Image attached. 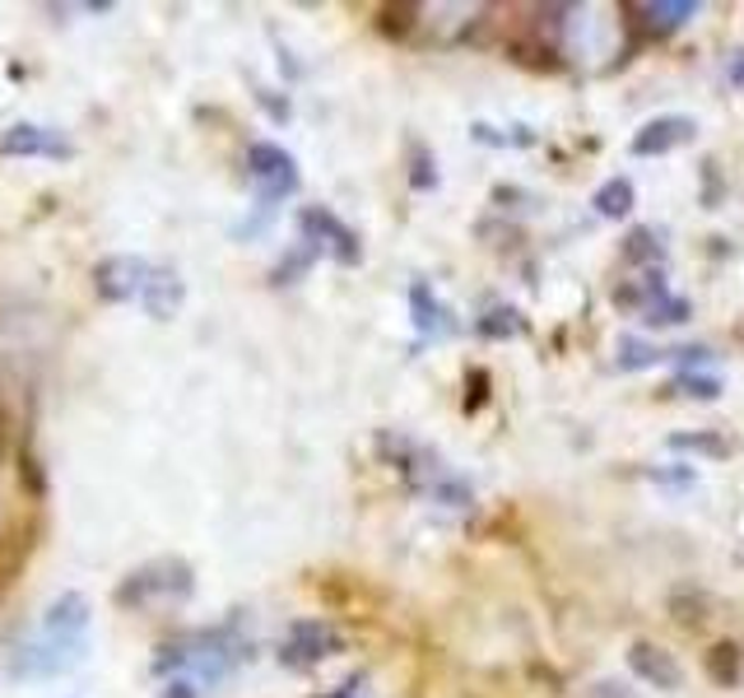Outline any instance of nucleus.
Returning a JSON list of instances; mask_svg holds the SVG:
<instances>
[{
  "mask_svg": "<svg viewBox=\"0 0 744 698\" xmlns=\"http://www.w3.org/2000/svg\"><path fill=\"white\" fill-rule=\"evenodd\" d=\"M0 154H10V159H75V145L52 126L14 122L0 135Z\"/></svg>",
  "mask_w": 744,
  "mask_h": 698,
  "instance_id": "7",
  "label": "nucleus"
},
{
  "mask_svg": "<svg viewBox=\"0 0 744 698\" xmlns=\"http://www.w3.org/2000/svg\"><path fill=\"white\" fill-rule=\"evenodd\" d=\"M657 257H661V247L651 229H633L624 238V261H657Z\"/></svg>",
  "mask_w": 744,
  "mask_h": 698,
  "instance_id": "22",
  "label": "nucleus"
},
{
  "mask_svg": "<svg viewBox=\"0 0 744 698\" xmlns=\"http://www.w3.org/2000/svg\"><path fill=\"white\" fill-rule=\"evenodd\" d=\"M670 447L674 452H703V457H726L731 452V442L716 438V434H674Z\"/></svg>",
  "mask_w": 744,
  "mask_h": 698,
  "instance_id": "18",
  "label": "nucleus"
},
{
  "mask_svg": "<svg viewBox=\"0 0 744 698\" xmlns=\"http://www.w3.org/2000/svg\"><path fill=\"white\" fill-rule=\"evenodd\" d=\"M140 303H145V312H149L154 322H172L177 312H182V303H187V280L177 275L172 265H149V280L140 289Z\"/></svg>",
  "mask_w": 744,
  "mask_h": 698,
  "instance_id": "9",
  "label": "nucleus"
},
{
  "mask_svg": "<svg viewBox=\"0 0 744 698\" xmlns=\"http://www.w3.org/2000/svg\"><path fill=\"white\" fill-rule=\"evenodd\" d=\"M703 670H708V680L721 685V689H735L740 685V675H744V652L735 643H712L708 647V657H703Z\"/></svg>",
  "mask_w": 744,
  "mask_h": 698,
  "instance_id": "12",
  "label": "nucleus"
},
{
  "mask_svg": "<svg viewBox=\"0 0 744 698\" xmlns=\"http://www.w3.org/2000/svg\"><path fill=\"white\" fill-rule=\"evenodd\" d=\"M666 611H670V619H674V624H684V628H703V624L712 619V611H716V605H712V596H708V592L680 587V592L670 596V605H666Z\"/></svg>",
  "mask_w": 744,
  "mask_h": 698,
  "instance_id": "13",
  "label": "nucleus"
},
{
  "mask_svg": "<svg viewBox=\"0 0 744 698\" xmlns=\"http://www.w3.org/2000/svg\"><path fill=\"white\" fill-rule=\"evenodd\" d=\"M693 10L698 6H689V0H657V6H638V14H647L651 33H674L684 19H693Z\"/></svg>",
  "mask_w": 744,
  "mask_h": 698,
  "instance_id": "14",
  "label": "nucleus"
},
{
  "mask_svg": "<svg viewBox=\"0 0 744 698\" xmlns=\"http://www.w3.org/2000/svg\"><path fill=\"white\" fill-rule=\"evenodd\" d=\"M410 308H415V326L423 331V335H438V331H447V312H442V303L433 299V289H428L423 280L410 289Z\"/></svg>",
  "mask_w": 744,
  "mask_h": 698,
  "instance_id": "16",
  "label": "nucleus"
},
{
  "mask_svg": "<svg viewBox=\"0 0 744 698\" xmlns=\"http://www.w3.org/2000/svg\"><path fill=\"white\" fill-rule=\"evenodd\" d=\"M149 280V261L135 252H112L94 265V294L103 303H130L140 299V289Z\"/></svg>",
  "mask_w": 744,
  "mask_h": 698,
  "instance_id": "5",
  "label": "nucleus"
},
{
  "mask_svg": "<svg viewBox=\"0 0 744 698\" xmlns=\"http://www.w3.org/2000/svg\"><path fill=\"white\" fill-rule=\"evenodd\" d=\"M247 173H252L265 210H275L284 196L298 191V164H293V154L275 140H256L252 149H247Z\"/></svg>",
  "mask_w": 744,
  "mask_h": 698,
  "instance_id": "3",
  "label": "nucleus"
},
{
  "mask_svg": "<svg viewBox=\"0 0 744 698\" xmlns=\"http://www.w3.org/2000/svg\"><path fill=\"white\" fill-rule=\"evenodd\" d=\"M312 261H317V247H307V242H303V247H293V252L280 261V270H275V284H293Z\"/></svg>",
  "mask_w": 744,
  "mask_h": 698,
  "instance_id": "21",
  "label": "nucleus"
},
{
  "mask_svg": "<svg viewBox=\"0 0 744 698\" xmlns=\"http://www.w3.org/2000/svg\"><path fill=\"white\" fill-rule=\"evenodd\" d=\"M340 652V634H335V624L326 619H298L289 628V638L280 643V661L289 670H307V666H322L326 657Z\"/></svg>",
  "mask_w": 744,
  "mask_h": 698,
  "instance_id": "4",
  "label": "nucleus"
},
{
  "mask_svg": "<svg viewBox=\"0 0 744 698\" xmlns=\"http://www.w3.org/2000/svg\"><path fill=\"white\" fill-rule=\"evenodd\" d=\"M628 666H633V675L642 685H657V689H680L684 685V666L674 661V652H666L661 643L638 638L633 647H628Z\"/></svg>",
  "mask_w": 744,
  "mask_h": 698,
  "instance_id": "8",
  "label": "nucleus"
},
{
  "mask_svg": "<svg viewBox=\"0 0 744 698\" xmlns=\"http://www.w3.org/2000/svg\"><path fill=\"white\" fill-rule=\"evenodd\" d=\"M298 223H303L307 247H317V252H331L335 261H345V265H358V261H364V247H358V233H354V229H345V223L335 219L326 206H307V210L298 215Z\"/></svg>",
  "mask_w": 744,
  "mask_h": 698,
  "instance_id": "6",
  "label": "nucleus"
},
{
  "mask_svg": "<svg viewBox=\"0 0 744 698\" xmlns=\"http://www.w3.org/2000/svg\"><path fill=\"white\" fill-rule=\"evenodd\" d=\"M615 358H619V368L624 373H638V368H651V364H661V350L657 345H647V341H638V335H619V350H615Z\"/></svg>",
  "mask_w": 744,
  "mask_h": 698,
  "instance_id": "17",
  "label": "nucleus"
},
{
  "mask_svg": "<svg viewBox=\"0 0 744 698\" xmlns=\"http://www.w3.org/2000/svg\"><path fill=\"white\" fill-rule=\"evenodd\" d=\"M196 592V569L177 554H159L149 564L130 569L117 587H112V601L122 611H164V605H187Z\"/></svg>",
  "mask_w": 744,
  "mask_h": 698,
  "instance_id": "1",
  "label": "nucleus"
},
{
  "mask_svg": "<svg viewBox=\"0 0 744 698\" xmlns=\"http://www.w3.org/2000/svg\"><path fill=\"white\" fill-rule=\"evenodd\" d=\"M586 698H638L628 685H619V680H596L591 689H586Z\"/></svg>",
  "mask_w": 744,
  "mask_h": 698,
  "instance_id": "28",
  "label": "nucleus"
},
{
  "mask_svg": "<svg viewBox=\"0 0 744 698\" xmlns=\"http://www.w3.org/2000/svg\"><path fill=\"white\" fill-rule=\"evenodd\" d=\"M522 331V317H516V308H493L480 317V335H489V341H507V335Z\"/></svg>",
  "mask_w": 744,
  "mask_h": 698,
  "instance_id": "19",
  "label": "nucleus"
},
{
  "mask_svg": "<svg viewBox=\"0 0 744 698\" xmlns=\"http://www.w3.org/2000/svg\"><path fill=\"white\" fill-rule=\"evenodd\" d=\"M591 206L605 219H624L628 210H633V183H628V177H610V183L591 196Z\"/></svg>",
  "mask_w": 744,
  "mask_h": 698,
  "instance_id": "15",
  "label": "nucleus"
},
{
  "mask_svg": "<svg viewBox=\"0 0 744 698\" xmlns=\"http://www.w3.org/2000/svg\"><path fill=\"white\" fill-rule=\"evenodd\" d=\"M84 652H88V638H61V634H48V628L38 624L33 634H24L10 647L6 670L14 675V680H52V675L75 670L84 661Z\"/></svg>",
  "mask_w": 744,
  "mask_h": 698,
  "instance_id": "2",
  "label": "nucleus"
},
{
  "mask_svg": "<svg viewBox=\"0 0 744 698\" xmlns=\"http://www.w3.org/2000/svg\"><path fill=\"white\" fill-rule=\"evenodd\" d=\"M10 442H14V415H10V400L0 392V466L10 457Z\"/></svg>",
  "mask_w": 744,
  "mask_h": 698,
  "instance_id": "27",
  "label": "nucleus"
},
{
  "mask_svg": "<svg viewBox=\"0 0 744 698\" xmlns=\"http://www.w3.org/2000/svg\"><path fill=\"white\" fill-rule=\"evenodd\" d=\"M674 392L698 396V400H716V396H721V382H716V377H693V373H684L680 382H674Z\"/></svg>",
  "mask_w": 744,
  "mask_h": 698,
  "instance_id": "24",
  "label": "nucleus"
},
{
  "mask_svg": "<svg viewBox=\"0 0 744 698\" xmlns=\"http://www.w3.org/2000/svg\"><path fill=\"white\" fill-rule=\"evenodd\" d=\"M410 183L419 187V191H428V187H438V168H433V159H428L423 149H415V173H410Z\"/></svg>",
  "mask_w": 744,
  "mask_h": 698,
  "instance_id": "26",
  "label": "nucleus"
},
{
  "mask_svg": "<svg viewBox=\"0 0 744 698\" xmlns=\"http://www.w3.org/2000/svg\"><path fill=\"white\" fill-rule=\"evenodd\" d=\"M484 396H489V373H484V368H475V373L465 377V410H480Z\"/></svg>",
  "mask_w": 744,
  "mask_h": 698,
  "instance_id": "25",
  "label": "nucleus"
},
{
  "mask_svg": "<svg viewBox=\"0 0 744 698\" xmlns=\"http://www.w3.org/2000/svg\"><path fill=\"white\" fill-rule=\"evenodd\" d=\"M698 135V122L693 117H657V122H647L638 135H633V154H642V159H651V154H670V149H680L689 145Z\"/></svg>",
  "mask_w": 744,
  "mask_h": 698,
  "instance_id": "10",
  "label": "nucleus"
},
{
  "mask_svg": "<svg viewBox=\"0 0 744 698\" xmlns=\"http://www.w3.org/2000/svg\"><path fill=\"white\" fill-rule=\"evenodd\" d=\"M684 317H689V303H684V299H670V294H666V299H657V303H647V322H651V326H657V322H661V326H674V322H684Z\"/></svg>",
  "mask_w": 744,
  "mask_h": 698,
  "instance_id": "23",
  "label": "nucleus"
},
{
  "mask_svg": "<svg viewBox=\"0 0 744 698\" xmlns=\"http://www.w3.org/2000/svg\"><path fill=\"white\" fill-rule=\"evenodd\" d=\"M48 634H61V638H88V601L80 592H61L48 611L38 619Z\"/></svg>",
  "mask_w": 744,
  "mask_h": 698,
  "instance_id": "11",
  "label": "nucleus"
},
{
  "mask_svg": "<svg viewBox=\"0 0 744 698\" xmlns=\"http://www.w3.org/2000/svg\"><path fill=\"white\" fill-rule=\"evenodd\" d=\"M415 14H419V6H387L377 14V29L387 33V38H405L415 29Z\"/></svg>",
  "mask_w": 744,
  "mask_h": 698,
  "instance_id": "20",
  "label": "nucleus"
},
{
  "mask_svg": "<svg viewBox=\"0 0 744 698\" xmlns=\"http://www.w3.org/2000/svg\"><path fill=\"white\" fill-rule=\"evenodd\" d=\"M196 694H200V689H196L191 680H172V685H168L159 698H196Z\"/></svg>",
  "mask_w": 744,
  "mask_h": 698,
  "instance_id": "29",
  "label": "nucleus"
}]
</instances>
